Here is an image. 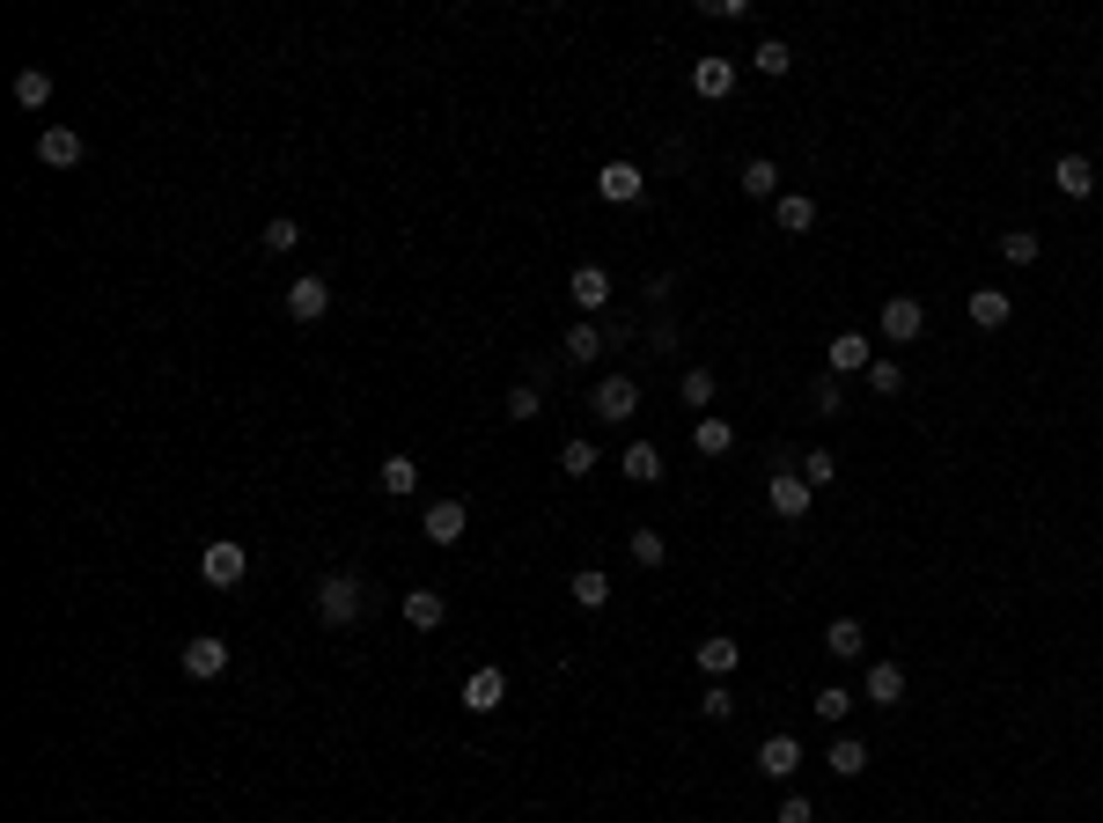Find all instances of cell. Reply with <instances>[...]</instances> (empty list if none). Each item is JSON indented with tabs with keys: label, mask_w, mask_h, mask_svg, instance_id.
Returning <instances> with one entry per match:
<instances>
[{
	"label": "cell",
	"mask_w": 1103,
	"mask_h": 823,
	"mask_svg": "<svg viewBox=\"0 0 1103 823\" xmlns=\"http://www.w3.org/2000/svg\"><path fill=\"white\" fill-rule=\"evenodd\" d=\"M419 530H427V544H464V530H471V515H464V500H427V515H419Z\"/></svg>",
	"instance_id": "obj_4"
},
{
	"label": "cell",
	"mask_w": 1103,
	"mask_h": 823,
	"mask_svg": "<svg viewBox=\"0 0 1103 823\" xmlns=\"http://www.w3.org/2000/svg\"><path fill=\"white\" fill-rule=\"evenodd\" d=\"M618 471H626L633 485H655V478H662V449H655V441H626V456H618Z\"/></svg>",
	"instance_id": "obj_22"
},
{
	"label": "cell",
	"mask_w": 1103,
	"mask_h": 823,
	"mask_svg": "<svg viewBox=\"0 0 1103 823\" xmlns=\"http://www.w3.org/2000/svg\"><path fill=\"white\" fill-rule=\"evenodd\" d=\"M743 199H780V162H773V155H751V162H743Z\"/></svg>",
	"instance_id": "obj_25"
},
{
	"label": "cell",
	"mask_w": 1103,
	"mask_h": 823,
	"mask_svg": "<svg viewBox=\"0 0 1103 823\" xmlns=\"http://www.w3.org/2000/svg\"><path fill=\"white\" fill-rule=\"evenodd\" d=\"M868 361H876V353H868L860 331H838V339L824 346V375H868Z\"/></svg>",
	"instance_id": "obj_10"
},
{
	"label": "cell",
	"mask_w": 1103,
	"mask_h": 823,
	"mask_svg": "<svg viewBox=\"0 0 1103 823\" xmlns=\"http://www.w3.org/2000/svg\"><path fill=\"white\" fill-rule=\"evenodd\" d=\"M964 316H971L979 331H1001L1008 316H1015V302H1008L1001 288H979V294H964Z\"/></svg>",
	"instance_id": "obj_17"
},
{
	"label": "cell",
	"mask_w": 1103,
	"mask_h": 823,
	"mask_svg": "<svg viewBox=\"0 0 1103 823\" xmlns=\"http://www.w3.org/2000/svg\"><path fill=\"white\" fill-rule=\"evenodd\" d=\"M81 155H89V140H81L74 125H45V133H37V162H45V170H74Z\"/></svg>",
	"instance_id": "obj_6"
},
{
	"label": "cell",
	"mask_w": 1103,
	"mask_h": 823,
	"mask_svg": "<svg viewBox=\"0 0 1103 823\" xmlns=\"http://www.w3.org/2000/svg\"><path fill=\"white\" fill-rule=\"evenodd\" d=\"M751 67H758V74H765V81H780V74H787V67H795V52H787V45H780V37H765V45H758V52H751Z\"/></svg>",
	"instance_id": "obj_35"
},
{
	"label": "cell",
	"mask_w": 1103,
	"mask_h": 823,
	"mask_svg": "<svg viewBox=\"0 0 1103 823\" xmlns=\"http://www.w3.org/2000/svg\"><path fill=\"white\" fill-rule=\"evenodd\" d=\"M905 699V669L898 662H868V706H898Z\"/></svg>",
	"instance_id": "obj_24"
},
{
	"label": "cell",
	"mask_w": 1103,
	"mask_h": 823,
	"mask_svg": "<svg viewBox=\"0 0 1103 823\" xmlns=\"http://www.w3.org/2000/svg\"><path fill=\"white\" fill-rule=\"evenodd\" d=\"M15 103H23V111H45V103H52V74L45 67H23V74H15Z\"/></svg>",
	"instance_id": "obj_29"
},
{
	"label": "cell",
	"mask_w": 1103,
	"mask_h": 823,
	"mask_svg": "<svg viewBox=\"0 0 1103 823\" xmlns=\"http://www.w3.org/2000/svg\"><path fill=\"white\" fill-rule=\"evenodd\" d=\"M780 823H817V816H809V801H802V794H787V801H780Z\"/></svg>",
	"instance_id": "obj_43"
},
{
	"label": "cell",
	"mask_w": 1103,
	"mask_h": 823,
	"mask_svg": "<svg viewBox=\"0 0 1103 823\" xmlns=\"http://www.w3.org/2000/svg\"><path fill=\"white\" fill-rule=\"evenodd\" d=\"M773 221H780L787 236H802V228H817V199H809V192H780V199H773Z\"/></svg>",
	"instance_id": "obj_23"
},
{
	"label": "cell",
	"mask_w": 1103,
	"mask_h": 823,
	"mask_svg": "<svg viewBox=\"0 0 1103 823\" xmlns=\"http://www.w3.org/2000/svg\"><path fill=\"white\" fill-rule=\"evenodd\" d=\"M691 449H699V456H729V449H735V427H729V419H713V412H707V419L691 427Z\"/></svg>",
	"instance_id": "obj_26"
},
{
	"label": "cell",
	"mask_w": 1103,
	"mask_h": 823,
	"mask_svg": "<svg viewBox=\"0 0 1103 823\" xmlns=\"http://www.w3.org/2000/svg\"><path fill=\"white\" fill-rule=\"evenodd\" d=\"M324 309H331V280H317V272H302V280L288 288V316H294V324H317Z\"/></svg>",
	"instance_id": "obj_9"
},
{
	"label": "cell",
	"mask_w": 1103,
	"mask_h": 823,
	"mask_svg": "<svg viewBox=\"0 0 1103 823\" xmlns=\"http://www.w3.org/2000/svg\"><path fill=\"white\" fill-rule=\"evenodd\" d=\"M258 243H266V250H272V258H288V250H294V243H302V228H294V221H288V214H272V221H266V236H258Z\"/></svg>",
	"instance_id": "obj_37"
},
{
	"label": "cell",
	"mask_w": 1103,
	"mask_h": 823,
	"mask_svg": "<svg viewBox=\"0 0 1103 823\" xmlns=\"http://www.w3.org/2000/svg\"><path fill=\"white\" fill-rule=\"evenodd\" d=\"M441 618H449V596H441V588H413V596H405V625L413 632H435Z\"/></svg>",
	"instance_id": "obj_20"
},
{
	"label": "cell",
	"mask_w": 1103,
	"mask_h": 823,
	"mask_svg": "<svg viewBox=\"0 0 1103 823\" xmlns=\"http://www.w3.org/2000/svg\"><path fill=\"white\" fill-rule=\"evenodd\" d=\"M508 419H538V383H515L508 390Z\"/></svg>",
	"instance_id": "obj_42"
},
{
	"label": "cell",
	"mask_w": 1103,
	"mask_h": 823,
	"mask_svg": "<svg viewBox=\"0 0 1103 823\" xmlns=\"http://www.w3.org/2000/svg\"><path fill=\"white\" fill-rule=\"evenodd\" d=\"M596 192L611 199V206H633V199L648 192V177H640L633 162H604V170H596Z\"/></svg>",
	"instance_id": "obj_13"
},
{
	"label": "cell",
	"mask_w": 1103,
	"mask_h": 823,
	"mask_svg": "<svg viewBox=\"0 0 1103 823\" xmlns=\"http://www.w3.org/2000/svg\"><path fill=\"white\" fill-rule=\"evenodd\" d=\"M1001 258H1008V266H1037V258H1045L1037 228H1008V236H1001Z\"/></svg>",
	"instance_id": "obj_31"
},
{
	"label": "cell",
	"mask_w": 1103,
	"mask_h": 823,
	"mask_svg": "<svg viewBox=\"0 0 1103 823\" xmlns=\"http://www.w3.org/2000/svg\"><path fill=\"white\" fill-rule=\"evenodd\" d=\"M809 713H817V721H846V713H854V691H846V684H824V691H817V706H809Z\"/></svg>",
	"instance_id": "obj_34"
},
{
	"label": "cell",
	"mask_w": 1103,
	"mask_h": 823,
	"mask_svg": "<svg viewBox=\"0 0 1103 823\" xmlns=\"http://www.w3.org/2000/svg\"><path fill=\"white\" fill-rule=\"evenodd\" d=\"M500 699H508V677H500V669H471V677H464V706H471V713H493Z\"/></svg>",
	"instance_id": "obj_21"
},
{
	"label": "cell",
	"mask_w": 1103,
	"mask_h": 823,
	"mask_svg": "<svg viewBox=\"0 0 1103 823\" xmlns=\"http://www.w3.org/2000/svg\"><path fill=\"white\" fill-rule=\"evenodd\" d=\"M920 331H927V309H920V294H890V302H882V339H890V346H912Z\"/></svg>",
	"instance_id": "obj_3"
},
{
	"label": "cell",
	"mask_w": 1103,
	"mask_h": 823,
	"mask_svg": "<svg viewBox=\"0 0 1103 823\" xmlns=\"http://www.w3.org/2000/svg\"><path fill=\"white\" fill-rule=\"evenodd\" d=\"M566 588H574V604H582V610H604V604H611V574H596V566H582Z\"/></svg>",
	"instance_id": "obj_28"
},
{
	"label": "cell",
	"mask_w": 1103,
	"mask_h": 823,
	"mask_svg": "<svg viewBox=\"0 0 1103 823\" xmlns=\"http://www.w3.org/2000/svg\"><path fill=\"white\" fill-rule=\"evenodd\" d=\"M868 390H876V397H898V390H905V368L876 353V361H868Z\"/></svg>",
	"instance_id": "obj_36"
},
{
	"label": "cell",
	"mask_w": 1103,
	"mask_h": 823,
	"mask_svg": "<svg viewBox=\"0 0 1103 823\" xmlns=\"http://www.w3.org/2000/svg\"><path fill=\"white\" fill-rule=\"evenodd\" d=\"M662 559H669L662 530H633V566H662Z\"/></svg>",
	"instance_id": "obj_38"
},
{
	"label": "cell",
	"mask_w": 1103,
	"mask_h": 823,
	"mask_svg": "<svg viewBox=\"0 0 1103 823\" xmlns=\"http://www.w3.org/2000/svg\"><path fill=\"white\" fill-rule=\"evenodd\" d=\"M566 294H574V309H582V316H596L604 302H611V272H604V266H574Z\"/></svg>",
	"instance_id": "obj_11"
},
{
	"label": "cell",
	"mask_w": 1103,
	"mask_h": 823,
	"mask_svg": "<svg viewBox=\"0 0 1103 823\" xmlns=\"http://www.w3.org/2000/svg\"><path fill=\"white\" fill-rule=\"evenodd\" d=\"M317 618L324 625H353V618H361V582H353V574H324L317 582Z\"/></svg>",
	"instance_id": "obj_2"
},
{
	"label": "cell",
	"mask_w": 1103,
	"mask_h": 823,
	"mask_svg": "<svg viewBox=\"0 0 1103 823\" xmlns=\"http://www.w3.org/2000/svg\"><path fill=\"white\" fill-rule=\"evenodd\" d=\"M758 773L765 779H795L802 773V743H795V735H765L758 743Z\"/></svg>",
	"instance_id": "obj_12"
},
{
	"label": "cell",
	"mask_w": 1103,
	"mask_h": 823,
	"mask_svg": "<svg viewBox=\"0 0 1103 823\" xmlns=\"http://www.w3.org/2000/svg\"><path fill=\"white\" fill-rule=\"evenodd\" d=\"M735 89V59H691V97L721 103Z\"/></svg>",
	"instance_id": "obj_14"
},
{
	"label": "cell",
	"mask_w": 1103,
	"mask_h": 823,
	"mask_svg": "<svg viewBox=\"0 0 1103 823\" xmlns=\"http://www.w3.org/2000/svg\"><path fill=\"white\" fill-rule=\"evenodd\" d=\"M802 478L817 485V493H824V485L838 478V456H832V449H809V463H802Z\"/></svg>",
	"instance_id": "obj_39"
},
{
	"label": "cell",
	"mask_w": 1103,
	"mask_h": 823,
	"mask_svg": "<svg viewBox=\"0 0 1103 823\" xmlns=\"http://www.w3.org/2000/svg\"><path fill=\"white\" fill-rule=\"evenodd\" d=\"M1053 184H1059L1067 199H1096V162H1089V155H1059V162H1053Z\"/></svg>",
	"instance_id": "obj_16"
},
{
	"label": "cell",
	"mask_w": 1103,
	"mask_h": 823,
	"mask_svg": "<svg viewBox=\"0 0 1103 823\" xmlns=\"http://www.w3.org/2000/svg\"><path fill=\"white\" fill-rule=\"evenodd\" d=\"M691 662H699V669H707V677L721 684V677H735V662H743V647H735L729 632H713V640H699V647H691Z\"/></svg>",
	"instance_id": "obj_15"
},
{
	"label": "cell",
	"mask_w": 1103,
	"mask_h": 823,
	"mask_svg": "<svg viewBox=\"0 0 1103 823\" xmlns=\"http://www.w3.org/2000/svg\"><path fill=\"white\" fill-rule=\"evenodd\" d=\"M244 574H250V552L236 537H214V544L199 552V582L206 588H244Z\"/></svg>",
	"instance_id": "obj_1"
},
{
	"label": "cell",
	"mask_w": 1103,
	"mask_h": 823,
	"mask_svg": "<svg viewBox=\"0 0 1103 823\" xmlns=\"http://www.w3.org/2000/svg\"><path fill=\"white\" fill-rule=\"evenodd\" d=\"M560 471H566V478H588V471H596V441H588V435H566Z\"/></svg>",
	"instance_id": "obj_33"
},
{
	"label": "cell",
	"mask_w": 1103,
	"mask_h": 823,
	"mask_svg": "<svg viewBox=\"0 0 1103 823\" xmlns=\"http://www.w3.org/2000/svg\"><path fill=\"white\" fill-rule=\"evenodd\" d=\"M375 485H383L391 500H413V493H419V463L413 456H383V463H375Z\"/></svg>",
	"instance_id": "obj_19"
},
{
	"label": "cell",
	"mask_w": 1103,
	"mask_h": 823,
	"mask_svg": "<svg viewBox=\"0 0 1103 823\" xmlns=\"http://www.w3.org/2000/svg\"><path fill=\"white\" fill-rule=\"evenodd\" d=\"M560 353H566V361H574V368H582V361H596V353H604V331H596V324H588V316H582V324L566 331V346H560Z\"/></svg>",
	"instance_id": "obj_32"
},
{
	"label": "cell",
	"mask_w": 1103,
	"mask_h": 823,
	"mask_svg": "<svg viewBox=\"0 0 1103 823\" xmlns=\"http://www.w3.org/2000/svg\"><path fill=\"white\" fill-rule=\"evenodd\" d=\"M699 713H707V721H729V713H735V691H729V684H707V691H699Z\"/></svg>",
	"instance_id": "obj_40"
},
{
	"label": "cell",
	"mask_w": 1103,
	"mask_h": 823,
	"mask_svg": "<svg viewBox=\"0 0 1103 823\" xmlns=\"http://www.w3.org/2000/svg\"><path fill=\"white\" fill-rule=\"evenodd\" d=\"M809 397H817V412H824V419H832V412L846 405V390H838V375H817V383H809Z\"/></svg>",
	"instance_id": "obj_41"
},
{
	"label": "cell",
	"mask_w": 1103,
	"mask_h": 823,
	"mask_svg": "<svg viewBox=\"0 0 1103 823\" xmlns=\"http://www.w3.org/2000/svg\"><path fill=\"white\" fill-rule=\"evenodd\" d=\"M824 654H832V662H868V632H860V618H832Z\"/></svg>",
	"instance_id": "obj_18"
},
{
	"label": "cell",
	"mask_w": 1103,
	"mask_h": 823,
	"mask_svg": "<svg viewBox=\"0 0 1103 823\" xmlns=\"http://www.w3.org/2000/svg\"><path fill=\"white\" fill-rule=\"evenodd\" d=\"M588 405H596V419H633V412H640V383H633V375H604Z\"/></svg>",
	"instance_id": "obj_7"
},
{
	"label": "cell",
	"mask_w": 1103,
	"mask_h": 823,
	"mask_svg": "<svg viewBox=\"0 0 1103 823\" xmlns=\"http://www.w3.org/2000/svg\"><path fill=\"white\" fill-rule=\"evenodd\" d=\"M809 493H817V485H809L802 471H780V478L765 485V508L780 515V522H802V515H809Z\"/></svg>",
	"instance_id": "obj_5"
},
{
	"label": "cell",
	"mask_w": 1103,
	"mask_h": 823,
	"mask_svg": "<svg viewBox=\"0 0 1103 823\" xmlns=\"http://www.w3.org/2000/svg\"><path fill=\"white\" fill-rule=\"evenodd\" d=\"M221 669H228V647H221L214 632H192V640H184V677H199V684H214Z\"/></svg>",
	"instance_id": "obj_8"
},
{
	"label": "cell",
	"mask_w": 1103,
	"mask_h": 823,
	"mask_svg": "<svg viewBox=\"0 0 1103 823\" xmlns=\"http://www.w3.org/2000/svg\"><path fill=\"white\" fill-rule=\"evenodd\" d=\"M824 765H832L838 779H860V773H868V743H860V735H838V743H832V757H824Z\"/></svg>",
	"instance_id": "obj_27"
},
{
	"label": "cell",
	"mask_w": 1103,
	"mask_h": 823,
	"mask_svg": "<svg viewBox=\"0 0 1103 823\" xmlns=\"http://www.w3.org/2000/svg\"><path fill=\"white\" fill-rule=\"evenodd\" d=\"M677 397H685V412H707L713 405V368H685V375H677Z\"/></svg>",
	"instance_id": "obj_30"
}]
</instances>
